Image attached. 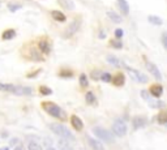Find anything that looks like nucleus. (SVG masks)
I'll list each match as a JSON object with an SVG mask.
<instances>
[{"instance_id": "9b49d317", "label": "nucleus", "mask_w": 167, "mask_h": 150, "mask_svg": "<svg viewBox=\"0 0 167 150\" xmlns=\"http://www.w3.org/2000/svg\"><path fill=\"white\" fill-rule=\"evenodd\" d=\"M132 124H133V128L135 129H140V128H142V127H145V117H142V116H135L133 117V120H132Z\"/></svg>"}, {"instance_id": "20e7f679", "label": "nucleus", "mask_w": 167, "mask_h": 150, "mask_svg": "<svg viewBox=\"0 0 167 150\" xmlns=\"http://www.w3.org/2000/svg\"><path fill=\"white\" fill-rule=\"evenodd\" d=\"M128 132V128H127V124L124 120H116L112 124V133L117 137H124Z\"/></svg>"}, {"instance_id": "6e6552de", "label": "nucleus", "mask_w": 167, "mask_h": 150, "mask_svg": "<svg viewBox=\"0 0 167 150\" xmlns=\"http://www.w3.org/2000/svg\"><path fill=\"white\" fill-rule=\"evenodd\" d=\"M71 124L76 130H82L84 129V123L77 115H72L71 116Z\"/></svg>"}, {"instance_id": "f257e3e1", "label": "nucleus", "mask_w": 167, "mask_h": 150, "mask_svg": "<svg viewBox=\"0 0 167 150\" xmlns=\"http://www.w3.org/2000/svg\"><path fill=\"white\" fill-rule=\"evenodd\" d=\"M50 128L51 130L55 133V135H58L59 137H61L63 140H65V141H71L73 142L74 140V136L71 133V130L67 128L65 125H63V124H59V123H54V124H50Z\"/></svg>"}, {"instance_id": "f704fd0d", "label": "nucleus", "mask_w": 167, "mask_h": 150, "mask_svg": "<svg viewBox=\"0 0 167 150\" xmlns=\"http://www.w3.org/2000/svg\"><path fill=\"white\" fill-rule=\"evenodd\" d=\"M162 43H163V47L167 50V33H163L162 34Z\"/></svg>"}, {"instance_id": "393cba45", "label": "nucleus", "mask_w": 167, "mask_h": 150, "mask_svg": "<svg viewBox=\"0 0 167 150\" xmlns=\"http://www.w3.org/2000/svg\"><path fill=\"white\" fill-rule=\"evenodd\" d=\"M80 85L82 87H88V85H89V80H88V77H86V74L85 73L80 74Z\"/></svg>"}, {"instance_id": "dca6fc26", "label": "nucleus", "mask_w": 167, "mask_h": 150, "mask_svg": "<svg viewBox=\"0 0 167 150\" xmlns=\"http://www.w3.org/2000/svg\"><path fill=\"white\" fill-rule=\"evenodd\" d=\"M157 119H158V123L167 124V110L163 108V110L159 111V114L157 115Z\"/></svg>"}, {"instance_id": "6ab92c4d", "label": "nucleus", "mask_w": 167, "mask_h": 150, "mask_svg": "<svg viewBox=\"0 0 167 150\" xmlns=\"http://www.w3.org/2000/svg\"><path fill=\"white\" fill-rule=\"evenodd\" d=\"M15 35H16V30H15V29H8V30H5L4 33H3L1 38L3 39H7V41H9V39L15 38Z\"/></svg>"}, {"instance_id": "5701e85b", "label": "nucleus", "mask_w": 167, "mask_h": 150, "mask_svg": "<svg viewBox=\"0 0 167 150\" xmlns=\"http://www.w3.org/2000/svg\"><path fill=\"white\" fill-rule=\"evenodd\" d=\"M85 98H86V102L89 104H94V103H96V100H97V98H96V95H94L93 91H88L86 95H85Z\"/></svg>"}, {"instance_id": "0eeeda50", "label": "nucleus", "mask_w": 167, "mask_h": 150, "mask_svg": "<svg viewBox=\"0 0 167 150\" xmlns=\"http://www.w3.org/2000/svg\"><path fill=\"white\" fill-rule=\"evenodd\" d=\"M149 93L152 94L153 97L159 98L162 95V93H163V86L161 84H153L152 86H150V89H149Z\"/></svg>"}, {"instance_id": "412c9836", "label": "nucleus", "mask_w": 167, "mask_h": 150, "mask_svg": "<svg viewBox=\"0 0 167 150\" xmlns=\"http://www.w3.org/2000/svg\"><path fill=\"white\" fill-rule=\"evenodd\" d=\"M149 106L153 107V108H161V107L165 106V103L162 102V100H154V99H150L149 100Z\"/></svg>"}, {"instance_id": "473e14b6", "label": "nucleus", "mask_w": 167, "mask_h": 150, "mask_svg": "<svg viewBox=\"0 0 167 150\" xmlns=\"http://www.w3.org/2000/svg\"><path fill=\"white\" fill-rule=\"evenodd\" d=\"M21 8V5L20 4H9V11L11 12H15V11H17V9Z\"/></svg>"}, {"instance_id": "9d476101", "label": "nucleus", "mask_w": 167, "mask_h": 150, "mask_svg": "<svg viewBox=\"0 0 167 150\" xmlns=\"http://www.w3.org/2000/svg\"><path fill=\"white\" fill-rule=\"evenodd\" d=\"M88 143H89L90 148L93 149V150H104V146L102 145V142H99V140L88 137Z\"/></svg>"}, {"instance_id": "72a5a7b5", "label": "nucleus", "mask_w": 167, "mask_h": 150, "mask_svg": "<svg viewBox=\"0 0 167 150\" xmlns=\"http://www.w3.org/2000/svg\"><path fill=\"white\" fill-rule=\"evenodd\" d=\"M123 34H124V33H123L122 29H116V30H115V38L116 39H120L123 37Z\"/></svg>"}, {"instance_id": "aec40b11", "label": "nucleus", "mask_w": 167, "mask_h": 150, "mask_svg": "<svg viewBox=\"0 0 167 150\" xmlns=\"http://www.w3.org/2000/svg\"><path fill=\"white\" fill-rule=\"evenodd\" d=\"M77 29H78V21H77V20H74V21L71 24L69 29H68V31H67V37H71V35L77 30Z\"/></svg>"}, {"instance_id": "4c0bfd02", "label": "nucleus", "mask_w": 167, "mask_h": 150, "mask_svg": "<svg viewBox=\"0 0 167 150\" xmlns=\"http://www.w3.org/2000/svg\"><path fill=\"white\" fill-rule=\"evenodd\" d=\"M15 150H22V149H21V148H16Z\"/></svg>"}, {"instance_id": "bb28decb", "label": "nucleus", "mask_w": 167, "mask_h": 150, "mask_svg": "<svg viewBox=\"0 0 167 150\" xmlns=\"http://www.w3.org/2000/svg\"><path fill=\"white\" fill-rule=\"evenodd\" d=\"M39 91H41V94H43V95H50V94H52V90L50 89V87L47 86H39Z\"/></svg>"}, {"instance_id": "a878e982", "label": "nucleus", "mask_w": 167, "mask_h": 150, "mask_svg": "<svg viewBox=\"0 0 167 150\" xmlns=\"http://www.w3.org/2000/svg\"><path fill=\"white\" fill-rule=\"evenodd\" d=\"M110 44L114 48H122L123 47V43H122V41L120 39H112V41H110Z\"/></svg>"}, {"instance_id": "c9c22d12", "label": "nucleus", "mask_w": 167, "mask_h": 150, "mask_svg": "<svg viewBox=\"0 0 167 150\" xmlns=\"http://www.w3.org/2000/svg\"><path fill=\"white\" fill-rule=\"evenodd\" d=\"M0 150H8V148H7V146H4V148H0Z\"/></svg>"}, {"instance_id": "f03ea898", "label": "nucleus", "mask_w": 167, "mask_h": 150, "mask_svg": "<svg viewBox=\"0 0 167 150\" xmlns=\"http://www.w3.org/2000/svg\"><path fill=\"white\" fill-rule=\"evenodd\" d=\"M42 107H43V110L52 117H56L59 120H64L65 117H67L65 116V112L61 110V107H59L58 104L54 102H43L42 103Z\"/></svg>"}, {"instance_id": "f8f14e48", "label": "nucleus", "mask_w": 167, "mask_h": 150, "mask_svg": "<svg viewBox=\"0 0 167 150\" xmlns=\"http://www.w3.org/2000/svg\"><path fill=\"white\" fill-rule=\"evenodd\" d=\"M38 48L41 52H43V54H48L50 52V43L47 42V39H41V41L38 42Z\"/></svg>"}, {"instance_id": "7ed1b4c3", "label": "nucleus", "mask_w": 167, "mask_h": 150, "mask_svg": "<svg viewBox=\"0 0 167 150\" xmlns=\"http://www.w3.org/2000/svg\"><path fill=\"white\" fill-rule=\"evenodd\" d=\"M94 135L98 137L99 141H103V142H107V143H114L115 142V137H114V133L109 132L107 129L104 128H101V127H96L93 129Z\"/></svg>"}, {"instance_id": "cd10ccee", "label": "nucleus", "mask_w": 167, "mask_h": 150, "mask_svg": "<svg viewBox=\"0 0 167 150\" xmlns=\"http://www.w3.org/2000/svg\"><path fill=\"white\" fill-rule=\"evenodd\" d=\"M101 80H102L103 82H110V81H112V76H111L109 72H103V73H102V77H101Z\"/></svg>"}, {"instance_id": "c756f323", "label": "nucleus", "mask_w": 167, "mask_h": 150, "mask_svg": "<svg viewBox=\"0 0 167 150\" xmlns=\"http://www.w3.org/2000/svg\"><path fill=\"white\" fill-rule=\"evenodd\" d=\"M28 149L29 150H42V146L37 142H29L28 145Z\"/></svg>"}, {"instance_id": "2eb2a0df", "label": "nucleus", "mask_w": 167, "mask_h": 150, "mask_svg": "<svg viewBox=\"0 0 167 150\" xmlns=\"http://www.w3.org/2000/svg\"><path fill=\"white\" fill-rule=\"evenodd\" d=\"M107 17H109L112 22H115V24H120V22L123 21V18L120 17L117 13L114 12V11H109V12H107Z\"/></svg>"}, {"instance_id": "c85d7f7f", "label": "nucleus", "mask_w": 167, "mask_h": 150, "mask_svg": "<svg viewBox=\"0 0 167 150\" xmlns=\"http://www.w3.org/2000/svg\"><path fill=\"white\" fill-rule=\"evenodd\" d=\"M60 3H61V4H63V7H65V8H67V9H71V11L74 8L73 3H72L71 0H60Z\"/></svg>"}, {"instance_id": "423d86ee", "label": "nucleus", "mask_w": 167, "mask_h": 150, "mask_svg": "<svg viewBox=\"0 0 167 150\" xmlns=\"http://www.w3.org/2000/svg\"><path fill=\"white\" fill-rule=\"evenodd\" d=\"M146 68H148V71L157 78V80H162V74H161V72H159L158 67H157L155 64L150 63V61H146Z\"/></svg>"}, {"instance_id": "ddd939ff", "label": "nucleus", "mask_w": 167, "mask_h": 150, "mask_svg": "<svg viewBox=\"0 0 167 150\" xmlns=\"http://www.w3.org/2000/svg\"><path fill=\"white\" fill-rule=\"evenodd\" d=\"M51 17L55 20V21H58V22H64V21H67V17H65V15L63 12H60V11H52L51 12Z\"/></svg>"}, {"instance_id": "1a4fd4ad", "label": "nucleus", "mask_w": 167, "mask_h": 150, "mask_svg": "<svg viewBox=\"0 0 167 150\" xmlns=\"http://www.w3.org/2000/svg\"><path fill=\"white\" fill-rule=\"evenodd\" d=\"M115 86H123L124 82H125V76L122 72H117L115 76H112V81H111Z\"/></svg>"}, {"instance_id": "39448f33", "label": "nucleus", "mask_w": 167, "mask_h": 150, "mask_svg": "<svg viewBox=\"0 0 167 150\" xmlns=\"http://www.w3.org/2000/svg\"><path fill=\"white\" fill-rule=\"evenodd\" d=\"M127 71H128V73H129V76L133 78V80H136L137 82H142V84H146L148 82V76L146 74H144L142 72H140V71H137L135 69V68H127Z\"/></svg>"}, {"instance_id": "4be33fe9", "label": "nucleus", "mask_w": 167, "mask_h": 150, "mask_svg": "<svg viewBox=\"0 0 167 150\" xmlns=\"http://www.w3.org/2000/svg\"><path fill=\"white\" fill-rule=\"evenodd\" d=\"M149 22L150 24H153V25H157V26H159V25H162V18H159L158 16H149Z\"/></svg>"}, {"instance_id": "a211bd4d", "label": "nucleus", "mask_w": 167, "mask_h": 150, "mask_svg": "<svg viewBox=\"0 0 167 150\" xmlns=\"http://www.w3.org/2000/svg\"><path fill=\"white\" fill-rule=\"evenodd\" d=\"M16 87L17 86H15V85H12V84H1L0 82V90L1 91H11V93H15Z\"/></svg>"}, {"instance_id": "2f4dec72", "label": "nucleus", "mask_w": 167, "mask_h": 150, "mask_svg": "<svg viewBox=\"0 0 167 150\" xmlns=\"http://www.w3.org/2000/svg\"><path fill=\"white\" fill-rule=\"evenodd\" d=\"M107 61H109V63H111V64H114V65H116V67H119L120 65V61L117 60V59L115 58V56H107Z\"/></svg>"}, {"instance_id": "e433bc0d", "label": "nucleus", "mask_w": 167, "mask_h": 150, "mask_svg": "<svg viewBox=\"0 0 167 150\" xmlns=\"http://www.w3.org/2000/svg\"><path fill=\"white\" fill-rule=\"evenodd\" d=\"M47 150H56V149H54V148H48Z\"/></svg>"}, {"instance_id": "f3484780", "label": "nucleus", "mask_w": 167, "mask_h": 150, "mask_svg": "<svg viewBox=\"0 0 167 150\" xmlns=\"http://www.w3.org/2000/svg\"><path fill=\"white\" fill-rule=\"evenodd\" d=\"M13 94H17V95H25V94H31V87H21V86H17Z\"/></svg>"}, {"instance_id": "7c9ffc66", "label": "nucleus", "mask_w": 167, "mask_h": 150, "mask_svg": "<svg viewBox=\"0 0 167 150\" xmlns=\"http://www.w3.org/2000/svg\"><path fill=\"white\" fill-rule=\"evenodd\" d=\"M102 73H103V72H101L99 69H98V71H93V72H91V78H93V80H101V77H102Z\"/></svg>"}, {"instance_id": "4468645a", "label": "nucleus", "mask_w": 167, "mask_h": 150, "mask_svg": "<svg viewBox=\"0 0 167 150\" xmlns=\"http://www.w3.org/2000/svg\"><path fill=\"white\" fill-rule=\"evenodd\" d=\"M117 4H119V8L123 12V15H129V4L127 0H117Z\"/></svg>"}, {"instance_id": "b1692460", "label": "nucleus", "mask_w": 167, "mask_h": 150, "mask_svg": "<svg viewBox=\"0 0 167 150\" xmlns=\"http://www.w3.org/2000/svg\"><path fill=\"white\" fill-rule=\"evenodd\" d=\"M59 76L63 77V78H68V77L73 76V72H72L71 69H61L60 72H59Z\"/></svg>"}]
</instances>
